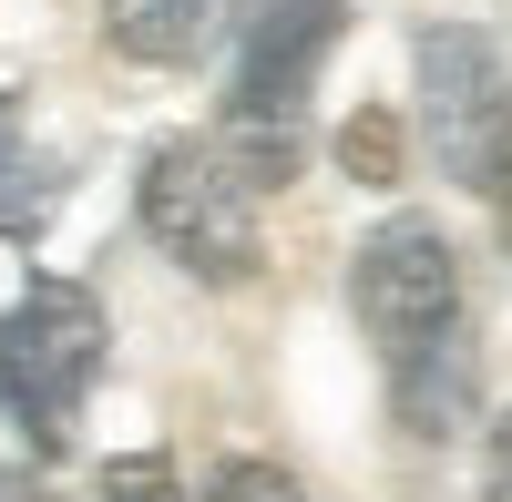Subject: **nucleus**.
Segmentation results:
<instances>
[{"label":"nucleus","mask_w":512,"mask_h":502,"mask_svg":"<svg viewBox=\"0 0 512 502\" xmlns=\"http://www.w3.org/2000/svg\"><path fill=\"white\" fill-rule=\"evenodd\" d=\"M328 154H338V175H349V185H400V164H410V123H400L390 103H359V113L328 134Z\"/></svg>","instance_id":"obj_9"},{"label":"nucleus","mask_w":512,"mask_h":502,"mask_svg":"<svg viewBox=\"0 0 512 502\" xmlns=\"http://www.w3.org/2000/svg\"><path fill=\"white\" fill-rule=\"evenodd\" d=\"M103 298L82 277H31L21 308H0V410L21 421L31 451H72L82 421V390L103 380Z\"/></svg>","instance_id":"obj_1"},{"label":"nucleus","mask_w":512,"mask_h":502,"mask_svg":"<svg viewBox=\"0 0 512 502\" xmlns=\"http://www.w3.org/2000/svg\"><path fill=\"white\" fill-rule=\"evenodd\" d=\"M134 216H144V236L164 246V257H175L185 277H205V287H246L256 267H267L256 185L236 175L216 144H195V134H175V144H154V154H144Z\"/></svg>","instance_id":"obj_3"},{"label":"nucleus","mask_w":512,"mask_h":502,"mask_svg":"<svg viewBox=\"0 0 512 502\" xmlns=\"http://www.w3.org/2000/svg\"><path fill=\"white\" fill-rule=\"evenodd\" d=\"M472 328H441V339H420V349H400L390 359V400H400V431H420V441H451L461 421H472Z\"/></svg>","instance_id":"obj_6"},{"label":"nucleus","mask_w":512,"mask_h":502,"mask_svg":"<svg viewBox=\"0 0 512 502\" xmlns=\"http://www.w3.org/2000/svg\"><path fill=\"white\" fill-rule=\"evenodd\" d=\"M103 31H113V52H134L154 72H185L236 31V0H103Z\"/></svg>","instance_id":"obj_7"},{"label":"nucleus","mask_w":512,"mask_h":502,"mask_svg":"<svg viewBox=\"0 0 512 502\" xmlns=\"http://www.w3.org/2000/svg\"><path fill=\"white\" fill-rule=\"evenodd\" d=\"M349 31V0H256L236 11V62L226 82H267V93H318V62Z\"/></svg>","instance_id":"obj_5"},{"label":"nucleus","mask_w":512,"mask_h":502,"mask_svg":"<svg viewBox=\"0 0 512 502\" xmlns=\"http://www.w3.org/2000/svg\"><path fill=\"white\" fill-rule=\"evenodd\" d=\"M195 502H308V492H297L287 462H256V451H236V462H216V482H205Z\"/></svg>","instance_id":"obj_10"},{"label":"nucleus","mask_w":512,"mask_h":502,"mask_svg":"<svg viewBox=\"0 0 512 502\" xmlns=\"http://www.w3.org/2000/svg\"><path fill=\"white\" fill-rule=\"evenodd\" d=\"M103 502H185V482H175L164 451H113L103 462Z\"/></svg>","instance_id":"obj_11"},{"label":"nucleus","mask_w":512,"mask_h":502,"mask_svg":"<svg viewBox=\"0 0 512 502\" xmlns=\"http://www.w3.org/2000/svg\"><path fill=\"white\" fill-rule=\"evenodd\" d=\"M410 72H420V144H431V164H441L461 195L502 205L512 195V72L492 52V31H472V21H420Z\"/></svg>","instance_id":"obj_2"},{"label":"nucleus","mask_w":512,"mask_h":502,"mask_svg":"<svg viewBox=\"0 0 512 502\" xmlns=\"http://www.w3.org/2000/svg\"><path fill=\"white\" fill-rule=\"evenodd\" d=\"M482 502H512V410H502L492 441H482Z\"/></svg>","instance_id":"obj_12"},{"label":"nucleus","mask_w":512,"mask_h":502,"mask_svg":"<svg viewBox=\"0 0 512 502\" xmlns=\"http://www.w3.org/2000/svg\"><path fill=\"white\" fill-rule=\"evenodd\" d=\"M62 195V175H41V154L21 134V103L0 93V236H41V205Z\"/></svg>","instance_id":"obj_8"},{"label":"nucleus","mask_w":512,"mask_h":502,"mask_svg":"<svg viewBox=\"0 0 512 502\" xmlns=\"http://www.w3.org/2000/svg\"><path fill=\"white\" fill-rule=\"evenodd\" d=\"M349 308H359V328L379 339V359L441 339V328L461 318V257H451V236L431 216L369 226L359 236V267H349Z\"/></svg>","instance_id":"obj_4"}]
</instances>
